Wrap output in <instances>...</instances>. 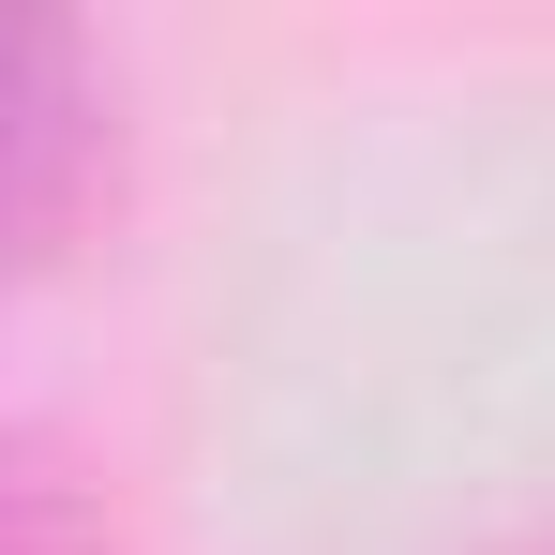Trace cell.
Returning a JSON list of instances; mask_svg holds the SVG:
<instances>
[{
  "mask_svg": "<svg viewBox=\"0 0 555 555\" xmlns=\"http://www.w3.org/2000/svg\"><path fill=\"white\" fill-rule=\"evenodd\" d=\"M0 555H120V526L76 495V465L30 451L15 421H0Z\"/></svg>",
  "mask_w": 555,
  "mask_h": 555,
  "instance_id": "obj_2",
  "label": "cell"
},
{
  "mask_svg": "<svg viewBox=\"0 0 555 555\" xmlns=\"http://www.w3.org/2000/svg\"><path fill=\"white\" fill-rule=\"evenodd\" d=\"M541 555H555V541H541Z\"/></svg>",
  "mask_w": 555,
  "mask_h": 555,
  "instance_id": "obj_3",
  "label": "cell"
},
{
  "mask_svg": "<svg viewBox=\"0 0 555 555\" xmlns=\"http://www.w3.org/2000/svg\"><path fill=\"white\" fill-rule=\"evenodd\" d=\"M105 181V61L76 15L0 0V271H30Z\"/></svg>",
  "mask_w": 555,
  "mask_h": 555,
  "instance_id": "obj_1",
  "label": "cell"
}]
</instances>
